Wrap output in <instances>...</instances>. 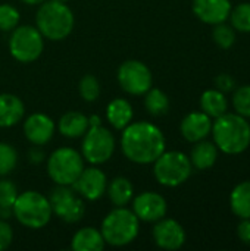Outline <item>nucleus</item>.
Instances as JSON below:
<instances>
[{
	"instance_id": "nucleus-7",
	"label": "nucleus",
	"mask_w": 250,
	"mask_h": 251,
	"mask_svg": "<svg viewBox=\"0 0 250 251\" xmlns=\"http://www.w3.org/2000/svg\"><path fill=\"white\" fill-rule=\"evenodd\" d=\"M84 169L83 156L71 149L62 147L55 150L47 160V174L57 185H72Z\"/></svg>"
},
{
	"instance_id": "nucleus-36",
	"label": "nucleus",
	"mask_w": 250,
	"mask_h": 251,
	"mask_svg": "<svg viewBox=\"0 0 250 251\" xmlns=\"http://www.w3.org/2000/svg\"><path fill=\"white\" fill-rule=\"evenodd\" d=\"M237 234H239V238L245 244L250 246V219H243L242 221V224L237 228Z\"/></svg>"
},
{
	"instance_id": "nucleus-34",
	"label": "nucleus",
	"mask_w": 250,
	"mask_h": 251,
	"mask_svg": "<svg viewBox=\"0 0 250 251\" xmlns=\"http://www.w3.org/2000/svg\"><path fill=\"white\" fill-rule=\"evenodd\" d=\"M12 240H13V231L10 225L1 219L0 221V251L6 250L12 244Z\"/></svg>"
},
{
	"instance_id": "nucleus-6",
	"label": "nucleus",
	"mask_w": 250,
	"mask_h": 251,
	"mask_svg": "<svg viewBox=\"0 0 250 251\" xmlns=\"http://www.w3.org/2000/svg\"><path fill=\"white\" fill-rule=\"evenodd\" d=\"M153 163V175L165 187H178L192 175V162L181 151H164Z\"/></svg>"
},
{
	"instance_id": "nucleus-12",
	"label": "nucleus",
	"mask_w": 250,
	"mask_h": 251,
	"mask_svg": "<svg viewBox=\"0 0 250 251\" xmlns=\"http://www.w3.org/2000/svg\"><path fill=\"white\" fill-rule=\"evenodd\" d=\"M75 193H78L83 199L94 201L99 200L108 188V179L103 171L96 166L84 168L77 181L72 184Z\"/></svg>"
},
{
	"instance_id": "nucleus-28",
	"label": "nucleus",
	"mask_w": 250,
	"mask_h": 251,
	"mask_svg": "<svg viewBox=\"0 0 250 251\" xmlns=\"http://www.w3.org/2000/svg\"><path fill=\"white\" fill-rule=\"evenodd\" d=\"M80 96L84 101H96L100 96V84L96 76L93 75H84L78 85Z\"/></svg>"
},
{
	"instance_id": "nucleus-4",
	"label": "nucleus",
	"mask_w": 250,
	"mask_h": 251,
	"mask_svg": "<svg viewBox=\"0 0 250 251\" xmlns=\"http://www.w3.org/2000/svg\"><path fill=\"white\" fill-rule=\"evenodd\" d=\"M140 221L133 210L116 207L102 222V235L106 244L124 247L131 244L139 235Z\"/></svg>"
},
{
	"instance_id": "nucleus-33",
	"label": "nucleus",
	"mask_w": 250,
	"mask_h": 251,
	"mask_svg": "<svg viewBox=\"0 0 250 251\" xmlns=\"http://www.w3.org/2000/svg\"><path fill=\"white\" fill-rule=\"evenodd\" d=\"M18 197V188L9 179H0V207H10L13 206Z\"/></svg>"
},
{
	"instance_id": "nucleus-23",
	"label": "nucleus",
	"mask_w": 250,
	"mask_h": 251,
	"mask_svg": "<svg viewBox=\"0 0 250 251\" xmlns=\"http://www.w3.org/2000/svg\"><path fill=\"white\" fill-rule=\"evenodd\" d=\"M106 190L109 200L115 207H125L134 197V187L131 181L124 176L113 178Z\"/></svg>"
},
{
	"instance_id": "nucleus-24",
	"label": "nucleus",
	"mask_w": 250,
	"mask_h": 251,
	"mask_svg": "<svg viewBox=\"0 0 250 251\" xmlns=\"http://www.w3.org/2000/svg\"><path fill=\"white\" fill-rule=\"evenodd\" d=\"M200 107L208 116L218 118V116L227 113L228 101H227L222 91H220V90H208L200 97Z\"/></svg>"
},
{
	"instance_id": "nucleus-10",
	"label": "nucleus",
	"mask_w": 250,
	"mask_h": 251,
	"mask_svg": "<svg viewBox=\"0 0 250 251\" xmlns=\"http://www.w3.org/2000/svg\"><path fill=\"white\" fill-rule=\"evenodd\" d=\"M52 213L65 221L66 224H77L83 219L85 213V204L81 197L71 190L69 185H57L50 194Z\"/></svg>"
},
{
	"instance_id": "nucleus-11",
	"label": "nucleus",
	"mask_w": 250,
	"mask_h": 251,
	"mask_svg": "<svg viewBox=\"0 0 250 251\" xmlns=\"http://www.w3.org/2000/svg\"><path fill=\"white\" fill-rule=\"evenodd\" d=\"M118 82L131 96H143L153 85V76L147 65L140 60H125L118 69Z\"/></svg>"
},
{
	"instance_id": "nucleus-13",
	"label": "nucleus",
	"mask_w": 250,
	"mask_h": 251,
	"mask_svg": "<svg viewBox=\"0 0 250 251\" xmlns=\"http://www.w3.org/2000/svg\"><path fill=\"white\" fill-rule=\"evenodd\" d=\"M168 210L167 200L153 191H146L139 194L133 200V212L143 222H158L165 218Z\"/></svg>"
},
{
	"instance_id": "nucleus-30",
	"label": "nucleus",
	"mask_w": 250,
	"mask_h": 251,
	"mask_svg": "<svg viewBox=\"0 0 250 251\" xmlns=\"http://www.w3.org/2000/svg\"><path fill=\"white\" fill-rule=\"evenodd\" d=\"M19 24V12L9 3L0 4V31H12Z\"/></svg>"
},
{
	"instance_id": "nucleus-21",
	"label": "nucleus",
	"mask_w": 250,
	"mask_h": 251,
	"mask_svg": "<svg viewBox=\"0 0 250 251\" xmlns=\"http://www.w3.org/2000/svg\"><path fill=\"white\" fill-rule=\"evenodd\" d=\"M133 106L125 99H113L106 107V118L115 129H124L131 124Z\"/></svg>"
},
{
	"instance_id": "nucleus-39",
	"label": "nucleus",
	"mask_w": 250,
	"mask_h": 251,
	"mask_svg": "<svg viewBox=\"0 0 250 251\" xmlns=\"http://www.w3.org/2000/svg\"><path fill=\"white\" fill-rule=\"evenodd\" d=\"M21 1H24L25 4H41L44 0H21Z\"/></svg>"
},
{
	"instance_id": "nucleus-31",
	"label": "nucleus",
	"mask_w": 250,
	"mask_h": 251,
	"mask_svg": "<svg viewBox=\"0 0 250 251\" xmlns=\"http://www.w3.org/2000/svg\"><path fill=\"white\" fill-rule=\"evenodd\" d=\"M233 106L239 115L250 118V85L239 87L233 96Z\"/></svg>"
},
{
	"instance_id": "nucleus-25",
	"label": "nucleus",
	"mask_w": 250,
	"mask_h": 251,
	"mask_svg": "<svg viewBox=\"0 0 250 251\" xmlns=\"http://www.w3.org/2000/svg\"><path fill=\"white\" fill-rule=\"evenodd\" d=\"M231 210L242 219H250V181L239 184L230 196Z\"/></svg>"
},
{
	"instance_id": "nucleus-15",
	"label": "nucleus",
	"mask_w": 250,
	"mask_h": 251,
	"mask_svg": "<svg viewBox=\"0 0 250 251\" xmlns=\"http://www.w3.org/2000/svg\"><path fill=\"white\" fill-rule=\"evenodd\" d=\"M24 134L34 146L49 143L55 134V122L44 113H32L24 122Z\"/></svg>"
},
{
	"instance_id": "nucleus-38",
	"label": "nucleus",
	"mask_w": 250,
	"mask_h": 251,
	"mask_svg": "<svg viewBox=\"0 0 250 251\" xmlns=\"http://www.w3.org/2000/svg\"><path fill=\"white\" fill-rule=\"evenodd\" d=\"M97 125H102V122H100V118H99V116L93 115L91 118H88V126H97Z\"/></svg>"
},
{
	"instance_id": "nucleus-19",
	"label": "nucleus",
	"mask_w": 250,
	"mask_h": 251,
	"mask_svg": "<svg viewBox=\"0 0 250 251\" xmlns=\"http://www.w3.org/2000/svg\"><path fill=\"white\" fill-rule=\"evenodd\" d=\"M59 132L66 137V138H78L83 137L88 126V118L81 113V112H66L65 115L60 116L59 124H57Z\"/></svg>"
},
{
	"instance_id": "nucleus-17",
	"label": "nucleus",
	"mask_w": 250,
	"mask_h": 251,
	"mask_svg": "<svg viewBox=\"0 0 250 251\" xmlns=\"http://www.w3.org/2000/svg\"><path fill=\"white\" fill-rule=\"evenodd\" d=\"M180 129H181L183 137L190 143H197L200 140H205L212 129L211 116H208L205 112L189 113L181 121Z\"/></svg>"
},
{
	"instance_id": "nucleus-40",
	"label": "nucleus",
	"mask_w": 250,
	"mask_h": 251,
	"mask_svg": "<svg viewBox=\"0 0 250 251\" xmlns=\"http://www.w3.org/2000/svg\"><path fill=\"white\" fill-rule=\"evenodd\" d=\"M56 1H63V3H66L68 0H56Z\"/></svg>"
},
{
	"instance_id": "nucleus-14",
	"label": "nucleus",
	"mask_w": 250,
	"mask_h": 251,
	"mask_svg": "<svg viewBox=\"0 0 250 251\" xmlns=\"http://www.w3.org/2000/svg\"><path fill=\"white\" fill-rule=\"evenodd\" d=\"M153 240L164 250H178L186 243V232L177 221L162 218L153 228Z\"/></svg>"
},
{
	"instance_id": "nucleus-27",
	"label": "nucleus",
	"mask_w": 250,
	"mask_h": 251,
	"mask_svg": "<svg viewBox=\"0 0 250 251\" xmlns=\"http://www.w3.org/2000/svg\"><path fill=\"white\" fill-rule=\"evenodd\" d=\"M231 25L242 32H250V3H240L231 12Z\"/></svg>"
},
{
	"instance_id": "nucleus-9",
	"label": "nucleus",
	"mask_w": 250,
	"mask_h": 251,
	"mask_svg": "<svg viewBox=\"0 0 250 251\" xmlns=\"http://www.w3.org/2000/svg\"><path fill=\"white\" fill-rule=\"evenodd\" d=\"M81 156L91 165H102L108 162L115 151V137L112 132L102 126H90L83 135Z\"/></svg>"
},
{
	"instance_id": "nucleus-5",
	"label": "nucleus",
	"mask_w": 250,
	"mask_h": 251,
	"mask_svg": "<svg viewBox=\"0 0 250 251\" xmlns=\"http://www.w3.org/2000/svg\"><path fill=\"white\" fill-rule=\"evenodd\" d=\"M12 213L21 225L29 229H40L50 222L52 207L49 199L41 193L25 191L18 194L12 206Z\"/></svg>"
},
{
	"instance_id": "nucleus-20",
	"label": "nucleus",
	"mask_w": 250,
	"mask_h": 251,
	"mask_svg": "<svg viewBox=\"0 0 250 251\" xmlns=\"http://www.w3.org/2000/svg\"><path fill=\"white\" fill-rule=\"evenodd\" d=\"M105 240L100 231L96 228L87 226L81 228L72 237L71 247L75 251H102L105 249Z\"/></svg>"
},
{
	"instance_id": "nucleus-32",
	"label": "nucleus",
	"mask_w": 250,
	"mask_h": 251,
	"mask_svg": "<svg viewBox=\"0 0 250 251\" xmlns=\"http://www.w3.org/2000/svg\"><path fill=\"white\" fill-rule=\"evenodd\" d=\"M214 41L221 47V49H230L234 41H236V32L230 25H225L224 22L217 24L214 28Z\"/></svg>"
},
{
	"instance_id": "nucleus-16",
	"label": "nucleus",
	"mask_w": 250,
	"mask_h": 251,
	"mask_svg": "<svg viewBox=\"0 0 250 251\" xmlns=\"http://www.w3.org/2000/svg\"><path fill=\"white\" fill-rule=\"evenodd\" d=\"M193 12L202 22L217 25L230 16L231 3L230 0H193Z\"/></svg>"
},
{
	"instance_id": "nucleus-22",
	"label": "nucleus",
	"mask_w": 250,
	"mask_h": 251,
	"mask_svg": "<svg viewBox=\"0 0 250 251\" xmlns=\"http://www.w3.org/2000/svg\"><path fill=\"white\" fill-rule=\"evenodd\" d=\"M218 159V147L211 143V141H197V144L193 147L192 150V156H190V162L192 166L205 171L209 169L215 165Z\"/></svg>"
},
{
	"instance_id": "nucleus-29",
	"label": "nucleus",
	"mask_w": 250,
	"mask_h": 251,
	"mask_svg": "<svg viewBox=\"0 0 250 251\" xmlns=\"http://www.w3.org/2000/svg\"><path fill=\"white\" fill-rule=\"evenodd\" d=\"M16 163H18L16 150L7 143H0V176L10 174L16 168Z\"/></svg>"
},
{
	"instance_id": "nucleus-18",
	"label": "nucleus",
	"mask_w": 250,
	"mask_h": 251,
	"mask_svg": "<svg viewBox=\"0 0 250 251\" xmlns=\"http://www.w3.org/2000/svg\"><path fill=\"white\" fill-rule=\"evenodd\" d=\"M25 106L22 100L9 93L0 94V128H10L22 121Z\"/></svg>"
},
{
	"instance_id": "nucleus-2",
	"label": "nucleus",
	"mask_w": 250,
	"mask_h": 251,
	"mask_svg": "<svg viewBox=\"0 0 250 251\" xmlns=\"http://www.w3.org/2000/svg\"><path fill=\"white\" fill-rule=\"evenodd\" d=\"M215 146L227 154H239L250 144V125L239 113H224L212 125Z\"/></svg>"
},
{
	"instance_id": "nucleus-26",
	"label": "nucleus",
	"mask_w": 250,
	"mask_h": 251,
	"mask_svg": "<svg viewBox=\"0 0 250 251\" xmlns=\"http://www.w3.org/2000/svg\"><path fill=\"white\" fill-rule=\"evenodd\" d=\"M144 106H146V110L152 116H162V115L168 113V110H169V99L162 90L150 88L146 93Z\"/></svg>"
},
{
	"instance_id": "nucleus-8",
	"label": "nucleus",
	"mask_w": 250,
	"mask_h": 251,
	"mask_svg": "<svg viewBox=\"0 0 250 251\" xmlns=\"http://www.w3.org/2000/svg\"><path fill=\"white\" fill-rule=\"evenodd\" d=\"M44 37L37 26L22 25L12 29L9 38V51L13 59L21 63H31L37 60L44 49Z\"/></svg>"
},
{
	"instance_id": "nucleus-37",
	"label": "nucleus",
	"mask_w": 250,
	"mask_h": 251,
	"mask_svg": "<svg viewBox=\"0 0 250 251\" xmlns=\"http://www.w3.org/2000/svg\"><path fill=\"white\" fill-rule=\"evenodd\" d=\"M43 157H44V153H43V150L40 149V146H35V147H32V149L29 150V160H31L32 163H40V162L43 160Z\"/></svg>"
},
{
	"instance_id": "nucleus-35",
	"label": "nucleus",
	"mask_w": 250,
	"mask_h": 251,
	"mask_svg": "<svg viewBox=\"0 0 250 251\" xmlns=\"http://www.w3.org/2000/svg\"><path fill=\"white\" fill-rule=\"evenodd\" d=\"M215 84H217L218 90H220V91H222V93L234 90V85H236L234 79H233L230 75H227V74H221V75H218V76L215 78Z\"/></svg>"
},
{
	"instance_id": "nucleus-3",
	"label": "nucleus",
	"mask_w": 250,
	"mask_h": 251,
	"mask_svg": "<svg viewBox=\"0 0 250 251\" xmlns=\"http://www.w3.org/2000/svg\"><path fill=\"white\" fill-rule=\"evenodd\" d=\"M74 22V13L69 6L56 0L43 1L35 15L37 29L52 41L66 38L72 32Z\"/></svg>"
},
{
	"instance_id": "nucleus-1",
	"label": "nucleus",
	"mask_w": 250,
	"mask_h": 251,
	"mask_svg": "<svg viewBox=\"0 0 250 251\" xmlns=\"http://www.w3.org/2000/svg\"><path fill=\"white\" fill-rule=\"evenodd\" d=\"M121 149L128 160L137 165H149L165 151V137L150 122H134L124 128Z\"/></svg>"
}]
</instances>
